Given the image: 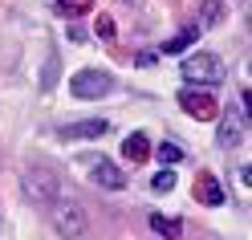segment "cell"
<instances>
[{
  "label": "cell",
  "instance_id": "9c48e42d",
  "mask_svg": "<svg viewBox=\"0 0 252 240\" xmlns=\"http://www.w3.org/2000/svg\"><path fill=\"white\" fill-rule=\"evenodd\" d=\"M94 163H98V167H94V183H98V187H110V191H122L126 187V175L114 163H106V159H94Z\"/></svg>",
  "mask_w": 252,
  "mask_h": 240
},
{
  "label": "cell",
  "instance_id": "8fae6325",
  "mask_svg": "<svg viewBox=\"0 0 252 240\" xmlns=\"http://www.w3.org/2000/svg\"><path fill=\"white\" fill-rule=\"evenodd\" d=\"M151 228L159 232V236H167V240H179V236H183V224H179V220H167V216H159V212H151Z\"/></svg>",
  "mask_w": 252,
  "mask_h": 240
},
{
  "label": "cell",
  "instance_id": "8992f818",
  "mask_svg": "<svg viewBox=\"0 0 252 240\" xmlns=\"http://www.w3.org/2000/svg\"><path fill=\"white\" fill-rule=\"evenodd\" d=\"M220 147H240L244 142V110L240 106H228V110H220Z\"/></svg>",
  "mask_w": 252,
  "mask_h": 240
},
{
  "label": "cell",
  "instance_id": "277c9868",
  "mask_svg": "<svg viewBox=\"0 0 252 240\" xmlns=\"http://www.w3.org/2000/svg\"><path fill=\"white\" fill-rule=\"evenodd\" d=\"M53 228L65 236V240H82L90 232V216H86V207L82 204H73V200H53Z\"/></svg>",
  "mask_w": 252,
  "mask_h": 240
},
{
  "label": "cell",
  "instance_id": "5b68a950",
  "mask_svg": "<svg viewBox=\"0 0 252 240\" xmlns=\"http://www.w3.org/2000/svg\"><path fill=\"white\" fill-rule=\"evenodd\" d=\"M73 98H82V102H94V98H106L110 90H114V77H110L106 69H82V73H73Z\"/></svg>",
  "mask_w": 252,
  "mask_h": 240
},
{
  "label": "cell",
  "instance_id": "3957f363",
  "mask_svg": "<svg viewBox=\"0 0 252 240\" xmlns=\"http://www.w3.org/2000/svg\"><path fill=\"white\" fill-rule=\"evenodd\" d=\"M175 98H179V106H183V114H191L195 122H208V118L220 114V98H216L212 86H183Z\"/></svg>",
  "mask_w": 252,
  "mask_h": 240
},
{
  "label": "cell",
  "instance_id": "6da1fadb",
  "mask_svg": "<svg viewBox=\"0 0 252 240\" xmlns=\"http://www.w3.org/2000/svg\"><path fill=\"white\" fill-rule=\"evenodd\" d=\"M179 69H183V77H187V86H212V90L224 82V73H228L224 61H220L216 53H208V49H203V53H191Z\"/></svg>",
  "mask_w": 252,
  "mask_h": 240
},
{
  "label": "cell",
  "instance_id": "9a60e30c",
  "mask_svg": "<svg viewBox=\"0 0 252 240\" xmlns=\"http://www.w3.org/2000/svg\"><path fill=\"white\" fill-rule=\"evenodd\" d=\"M155 155H159L163 159V163H179V159H183V147H179V142H159V151H155Z\"/></svg>",
  "mask_w": 252,
  "mask_h": 240
},
{
  "label": "cell",
  "instance_id": "e0dca14e",
  "mask_svg": "<svg viewBox=\"0 0 252 240\" xmlns=\"http://www.w3.org/2000/svg\"><path fill=\"white\" fill-rule=\"evenodd\" d=\"M94 33H98L102 41H114L118 33H114V21H110V17H98V25H94Z\"/></svg>",
  "mask_w": 252,
  "mask_h": 240
},
{
  "label": "cell",
  "instance_id": "30bf717a",
  "mask_svg": "<svg viewBox=\"0 0 252 240\" xmlns=\"http://www.w3.org/2000/svg\"><path fill=\"white\" fill-rule=\"evenodd\" d=\"M122 159H126V163H147V159H151V138L143 131L130 135V138H122Z\"/></svg>",
  "mask_w": 252,
  "mask_h": 240
},
{
  "label": "cell",
  "instance_id": "5bb4252c",
  "mask_svg": "<svg viewBox=\"0 0 252 240\" xmlns=\"http://www.w3.org/2000/svg\"><path fill=\"white\" fill-rule=\"evenodd\" d=\"M195 33H199V29H183L179 37H171V41H163V53H183L187 45L195 41Z\"/></svg>",
  "mask_w": 252,
  "mask_h": 240
},
{
  "label": "cell",
  "instance_id": "ba28073f",
  "mask_svg": "<svg viewBox=\"0 0 252 240\" xmlns=\"http://www.w3.org/2000/svg\"><path fill=\"white\" fill-rule=\"evenodd\" d=\"M110 131V122L106 118H82V122H69V126H61V138H98Z\"/></svg>",
  "mask_w": 252,
  "mask_h": 240
},
{
  "label": "cell",
  "instance_id": "7c38bea8",
  "mask_svg": "<svg viewBox=\"0 0 252 240\" xmlns=\"http://www.w3.org/2000/svg\"><path fill=\"white\" fill-rule=\"evenodd\" d=\"M224 17H228V4H224V0H203V4H199V21H203V25H220Z\"/></svg>",
  "mask_w": 252,
  "mask_h": 240
},
{
  "label": "cell",
  "instance_id": "7a4b0ae2",
  "mask_svg": "<svg viewBox=\"0 0 252 240\" xmlns=\"http://www.w3.org/2000/svg\"><path fill=\"white\" fill-rule=\"evenodd\" d=\"M21 187H25V196H29V200H37V204H53V200L61 196V179H57V171H53V167H41V163L25 167Z\"/></svg>",
  "mask_w": 252,
  "mask_h": 240
},
{
  "label": "cell",
  "instance_id": "2e32d148",
  "mask_svg": "<svg viewBox=\"0 0 252 240\" xmlns=\"http://www.w3.org/2000/svg\"><path fill=\"white\" fill-rule=\"evenodd\" d=\"M151 187H155V191H175V171H171V167L159 171V175L151 179Z\"/></svg>",
  "mask_w": 252,
  "mask_h": 240
},
{
  "label": "cell",
  "instance_id": "52a82bcc",
  "mask_svg": "<svg viewBox=\"0 0 252 240\" xmlns=\"http://www.w3.org/2000/svg\"><path fill=\"white\" fill-rule=\"evenodd\" d=\"M195 200L208 204V207H220V204H224V187L216 183L212 171H199V175H195Z\"/></svg>",
  "mask_w": 252,
  "mask_h": 240
},
{
  "label": "cell",
  "instance_id": "4fadbf2b",
  "mask_svg": "<svg viewBox=\"0 0 252 240\" xmlns=\"http://www.w3.org/2000/svg\"><path fill=\"white\" fill-rule=\"evenodd\" d=\"M61 17H69V21H77V17H86V12H94V0H57L53 4Z\"/></svg>",
  "mask_w": 252,
  "mask_h": 240
}]
</instances>
